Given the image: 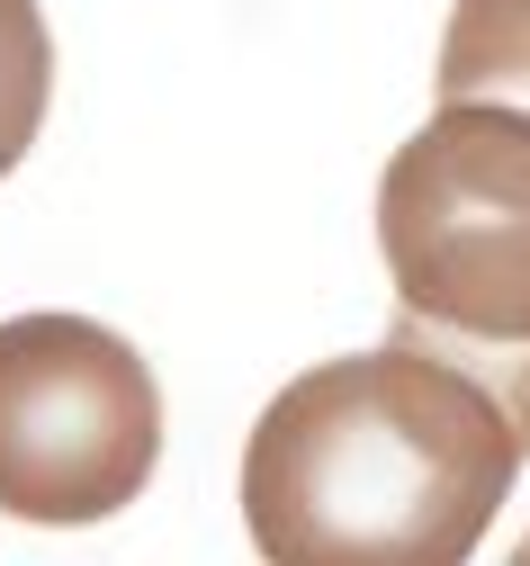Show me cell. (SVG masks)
I'll list each match as a JSON object with an SVG mask.
<instances>
[{
	"label": "cell",
	"mask_w": 530,
	"mask_h": 566,
	"mask_svg": "<svg viewBox=\"0 0 530 566\" xmlns=\"http://www.w3.org/2000/svg\"><path fill=\"white\" fill-rule=\"evenodd\" d=\"M486 387L405 342L288 378L243 441L261 566H468L521 476Z\"/></svg>",
	"instance_id": "obj_1"
},
{
	"label": "cell",
	"mask_w": 530,
	"mask_h": 566,
	"mask_svg": "<svg viewBox=\"0 0 530 566\" xmlns=\"http://www.w3.org/2000/svg\"><path fill=\"white\" fill-rule=\"evenodd\" d=\"M405 350L486 387L530 450V108H432L377 180Z\"/></svg>",
	"instance_id": "obj_2"
},
{
	"label": "cell",
	"mask_w": 530,
	"mask_h": 566,
	"mask_svg": "<svg viewBox=\"0 0 530 566\" xmlns=\"http://www.w3.org/2000/svg\"><path fill=\"white\" fill-rule=\"evenodd\" d=\"M163 459V387L91 315L0 324V513L82 531L126 513Z\"/></svg>",
	"instance_id": "obj_3"
},
{
	"label": "cell",
	"mask_w": 530,
	"mask_h": 566,
	"mask_svg": "<svg viewBox=\"0 0 530 566\" xmlns=\"http://www.w3.org/2000/svg\"><path fill=\"white\" fill-rule=\"evenodd\" d=\"M440 108H530V0H459L449 10Z\"/></svg>",
	"instance_id": "obj_4"
},
{
	"label": "cell",
	"mask_w": 530,
	"mask_h": 566,
	"mask_svg": "<svg viewBox=\"0 0 530 566\" xmlns=\"http://www.w3.org/2000/svg\"><path fill=\"white\" fill-rule=\"evenodd\" d=\"M54 99V36L37 0H0V180H10Z\"/></svg>",
	"instance_id": "obj_5"
},
{
	"label": "cell",
	"mask_w": 530,
	"mask_h": 566,
	"mask_svg": "<svg viewBox=\"0 0 530 566\" xmlns=\"http://www.w3.org/2000/svg\"><path fill=\"white\" fill-rule=\"evenodd\" d=\"M512 566H530V539H521V548H512Z\"/></svg>",
	"instance_id": "obj_6"
}]
</instances>
